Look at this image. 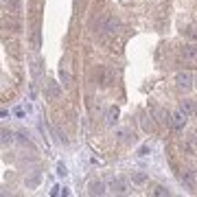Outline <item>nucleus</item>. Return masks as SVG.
<instances>
[{"instance_id": "obj_4", "label": "nucleus", "mask_w": 197, "mask_h": 197, "mask_svg": "<svg viewBox=\"0 0 197 197\" xmlns=\"http://www.w3.org/2000/svg\"><path fill=\"white\" fill-rule=\"evenodd\" d=\"M182 59L188 64H197V44H186L182 48Z\"/></svg>"}, {"instance_id": "obj_5", "label": "nucleus", "mask_w": 197, "mask_h": 197, "mask_svg": "<svg viewBox=\"0 0 197 197\" xmlns=\"http://www.w3.org/2000/svg\"><path fill=\"white\" fill-rule=\"evenodd\" d=\"M175 83H178L180 90H188V88L193 86V79H191L188 72H180V75L175 77Z\"/></svg>"}, {"instance_id": "obj_12", "label": "nucleus", "mask_w": 197, "mask_h": 197, "mask_svg": "<svg viewBox=\"0 0 197 197\" xmlns=\"http://www.w3.org/2000/svg\"><path fill=\"white\" fill-rule=\"evenodd\" d=\"M114 186H116V188H114L116 193H125V182H123V180H118V182H116Z\"/></svg>"}, {"instance_id": "obj_3", "label": "nucleus", "mask_w": 197, "mask_h": 197, "mask_svg": "<svg viewBox=\"0 0 197 197\" xmlns=\"http://www.w3.org/2000/svg\"><path fill=\"white\" fill-rule=\"evenodd\" d=\"M186 118H188V114H186V112H182V110H175L173 114H171V127H173L175 132L184 129V125H186Z\"/></svg>"}, {"instance_id": "obj_8", "label": "nucleus", "mask_w": 197, "mask_h": 197, "mask_svg": "<svg viewBox=\"0 0 197 197\" xmlns=\"http://www.w3.org/2000/svg\"><path fill=\"white\" fill-rule=\"evenodd\" d=\"M180 110H182V112H186V114L191 116V114L195 112V105H193V101H182V105H180Z\"/></svg>"}, {"instance_id": "obj_14", "label": "nucleus", "mask_w": 197, "mask_h": 197, "mask_svg": "<svg viewBox=\"0 0 197 197\" xmlns=\"http://www.w3.org/2000/svg\"><path fill=\"white\" fill-rule=\"evenodd\" d=\"M149 151H151V147H149V145H142L140 149H138V156H147Z\"/></svg>"}, {"instance_id": "obj_1", "label": "nucleus", "mask_w": 197, "mask_h": 197, "mask_svg": "<svg viewBox=\"0 0 197 197\" xmlns=\"http://www.w3.org/2000/svg\"><path fill=\"white\" fill-rule=\"evenodd\" d=\"M118 29H120V22L116 18H105L101 22V27H98V35L101 37H114V35H118Z\"/></svg>"}, {"instance_id": "obj_16", "label": "nucleus", "mask_w": 197, "mask_h": 197, "mask_svg": "<svg viewBox=\"0 0 197 197\" xmlns=\"http://www.w3.org/2000/svg\"><path fill=\"white\" fill-rule=\"evenodd\" d=\"M7 140H11V132L2 129V142H7Z\"/></svg>"}, {"instance_id": "obj_9", "label": "nucleus", "mask_w": 197, "mask_h": 197, "mask_svg": "<svg viewBox=\"0 0 197 197\" xmlns=\"http://www.w3.org/2000/svg\"><path fill=\"white\" fill-rule=\"evenodd\" d=\"M48 94L51 96H59V88H57L55 81H48Z\"/></svg>"}, {"instance_id": "obj_11", "label": "nucleus", "mask_w": 197, "mask_h": 197, "mask_svg": "<svg viewBox=\"0 0 197 197\" xmlns=\"http://www.w3.org/2000/svg\"><path fill=\"white\" fill-rule=\"evenodd\" d=\"M132 180H134V182H136V184H142V182H145V180H147V175H145V173H136V175H134V178H132Z\"/></svg>"}, {"instance_id": "obj_17", "label": "nucleus", "mask_w": 197, "mask_h": 197, "mask_svg": "<svg viewBox=\"0 0 197 197\" xmlns=\"http://www.w3.org/2000/svg\"><path fill=\"white\" fill-rule=\"evenodd\" d=\"M57 173H59V175H66V166H64V164H59V169H57Z\"/></svg>"}, {"instance_id": "obj_6", "label": "nucleus", "mask_w": 197, "mask_h": 197, "mask_svg": "<svg viewBox=\"0 0 197 197\" xmlns=\"http://www.w3.org/2000/svg\"><path fill=\"white\" fill-rule=\"evenodd\" d=\"M105 123H107V125H116V123H118V107H116V105H112V107L107 110Z\"/></svg>"}, {"instance_id": "obj_10", "label": "nucleus", "mask_w": 197, "mask_h": 197, "mask_svg": "<svg viewBox=\"0 0 197 197\" xmlns=\"http://www.w3.org/2000/svg\"><path fill=\"white\" fill-rule=\"evenodd\" d=\"M186 35H188V40H197V27H188Z\"/></svg>"}, {"instance_id": "obj_7", "label": "nucleus", "mask_w": 197, "mask_h": 197, "mask_svg": "<svg viewBox=\"0 0 197 197\" xmlns=\"http://www.w3.org/2000/svg\"><path fill=\"white\" fill-rule=\"evenodd\" d=\"M88 193H90V195H103V184H101V182H92Z\"/></svg>"}, {"instance_id": "obj_13", "label": "nucleus", "mask_w": 197, "mask_h": 197, "mask_svg": "<svg viewBox=\"0 0 197 197\" xmlns=\"http://www.w3.org/2000/svg\"><path fill=\"white\" fill-rule=\"evenodd\" d=\"M59 77H61V81H64V83H68V81H70V75H68V70H64V68L59 70Z\"/></svg>"}, {"instance_id": "obj_2", "label": "nucleus", "mask_w": 197, "mask_h": 197, "mask_svg": "<svg viewBox=\"0 0 197 197\" xmlns=\"http://www.w3.org/2000/svg\"><path fill=\"white\" fill-rule=\"evenodd\" d=\"M94 79H96V83H98V86L110 88V86H112V81H114V72H112V70H107L105 66H98V68H96V72H94Z\"/></svg>"}, {"instance_id": "obj_18", "label": "nucleus", "mask_w": 197, "mask_h": 197, "mask_svg": "<svg viewBox=\"0 0 197 197\" xmlns=\"http://www.w3.org/2000/svg\"><path fill=\"white\" fill-rule=\"evenodd\" d=\"M195 83H197V81H195Z\"/></svg>"}, {"instance_id": "obj_15", "label": "nucleus", "mask_w": 197, "mask_h": 197, "mask_svg": "<svg viewBox=\"0 0 197 197\" xmlns=\"http://www.w3.org/2000/svg\"><path fill=\"white\" fill-rule=\"evenodd\" d=\"M153 195H169V191H166V188H162V186H158V188L153 191Z\"/></svg>"}]
</instances>
